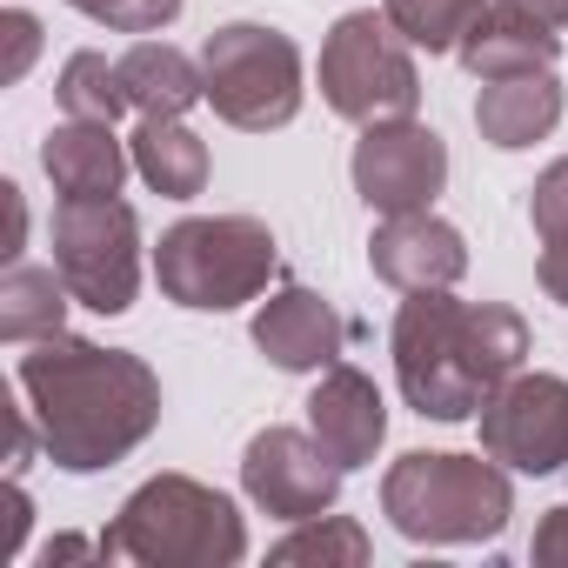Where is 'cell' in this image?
I'll return each mask as SVG.
<instances>
[{
    "instance_id": "1",
    "label": "cell",
    "mask_w": 568,
    "mask_h": 568,
    "mask_svg": "<svg viewBox=\"0 0 568 568\" xmlns=\"http://www.w3.org/2000/svg\"><path fill=\"white\" fill-rule=\"evenodd\" d=\"M14 382L41 422L48 462L68 475L114 468L161 428V375L141 355L81 342L68 328L48 342H28Z\"/></svg>"
},
{
    "instance_id": "2",
    "label": "cell",
    "mask_w": 568,
    "mask_h": 568,
    "mask_svg": "<svg viewBox=\"0 0 568 568\" xmlns=\"http://www.w3.org/2000/svg\"><path fill=\"white\" fill-rule=\"evenodd\" d=\"M388 348H395V382L415 415L468 422L521 368L528 322L501 302H455L448 288H422L402 302Z\"/></svg>"
},
{
    "instance_id": "3",
    "label": "cell",
    "mask_w": 568,
    "mask_h": 568,
    "mask_svg": "<svg viewBox=\"0 0 568 568\" xmlns=\"http://www.w3.org/2000/svg\"><path fill=\"white\" fill-rule=\"evenodd\" d=\"M101 555L141 568H234L247 555V528L221 488L194 475H154L121 501L101 535Z\"/></svg>"
},
{
    "instance_id": "4",
    "label": "cell",
    "mask_w": 568,
    "mask_h": 568,
    "mask_svg": "<svg viewBox=\"0 0 568 568\" xmlns=\"http://www.w3.org/2000/svg\"><path fill=\"white\" fill-rule=\"evenodd\" d=\"M382 515L395 521V535L428 541V548H455V541H495L515 515V488L508 468L481 448V455H402L382 475Z\"/></svg>"
},
{
    "instance_id": "5",
    "label": "cell",
    "mask_w": 568,
    "mask_h": 568,
    "mask_svg": "<svg viewBox=\"0 0 568 568\" xmlns=\"http://www.w3.org/2000/svg\"><path fill=\"white\" fill-rule=\"evenodd\" d=\"M274 274H281V247H274V227L254 214H187L154 247L161 295L194 315H227L267 295Z\"/></svg>"
},
{
    "instance_id": "6",
    "label": "cell",
    "mask_w": 568,
    "mask_h": 568,
    "mask_svg": "<svg viewBox=\"0 0 568 568\" xmlns=\"http://www.w3.org/2000/svg\"><path fill=\"white\" fill-rule=\"evenodd\" d=\"M201 81H207V108L241 134L288 128L302 114V48L261 21L214 28L201 48Z\"/></svg>"
},
{
    "instance_id": "7",
    "label": "cell",
    "mask_w": 568,
    "mask_h": 568,
    "mask_svg": "<svg viewBox=\"0 0 568 568\" xmlns=\"http://www.w3.org/2000/svg\"><path fill=\"white\" fill-rule=\"evenodd\" d=\"M322 101L355 121H408L422 108V74H415V48L402 41V28L375 8H355L328 28L322 41Z\"/></svg>"
},
{
    "instance_id": "8",
    "label": "cell",
    "mask_w": 568,
    "mask_h": 568,
    "mask_svg": "<svg viewBox=\"0 0 568 568\" xmlns=\"http://www.w3.org/2000/svg\"><path fill=\"white\" fill-rule=\"evenodd\" d=\"M54 267L68 295L94 315H128L141 295V221L121 194L54 207Z\"/></svg>"
},
{
    "instance_id": "9",
    "label": "cell",
    "mask_w": 568,
    "mask_h": 568,
    "mask_svg": "<svg viewBox=\"0 0 568 568\" xmlns=\"http://www.w3.org/2000/svg\"><path fill=\"white\" fill-rule=\"evenodd\" d=\"M481 448L515 475L568 468V382L561 375H508L481 402Z\"/></svg>"
},
{
    "instance_id": "10",
    "label": "cell",
    "mask_w": 568,
    "mask_h": 568,
    "mask_svg": "<svg viewBox=\"0 0 568 568\" xmlns=\"http://www.w3.org/2000/svg\"><path fill=\"white\" fill-rule=\"evenodd\" d=\"M342 462L315 442V428H261L241 455V488L274 521H308L328 515L342 495Z\"/></svg>"
},
{
    "instance_id": "11",
    "label": "cell",
    "mask_w": 568,
    "mask_h": 568,
    "mask_svg": "<svg viewBox=\"0 0 568 568\" xmlns=\"http://www.w3.org/2000/svg\"><path fill=\"white\" fill-rule=\"evenodd\" d=\"M348 174L375 214H415V207H435V194L448 181V141L435 128H422L415 114L375 121V128H362Z\"/></svg>"
},
{
    "instance_id": "12",
    "label": "cell",
    "mask_w": 568,
    "mask_h": 568,
    "mask_svg": "<svg viewBox=\"0 0 568 568\" xmlns=\"http://www.w3.org/2000/svg\"><path fill=\"white\" fill-rule=\"evenodd\" d=\"M348 342H355V322L315 288H274L254 315V348L281 375H322L342 362Z\"/></svg>"
},
{
    "instance_id": "13",
    "label": "cell",
    "mask_w": 568,
    "mask_h": 568,
    "mask_svg": "<svg viewBox=\"0 0 568 568\" xmlns=\"http://www.w3.org/2000/svg\"><path fill=\"white\" fill-rule=\"evenodd\" d=\"M368 267L402 295H422V288H455L468 274V241L455 221H442L435 207H415V214H382V227L368 234Z\"/></svg>"
},
{
    "instance_id": "14",
    "label": "cell",
    "mask_w": 568,
    "mask_h": 568,
    "mask_svg": "<svg viewBox=\"0 0 568 568\" xmlns=\"http://www.w3.org/2000/svg\"><path fill=\"white\" fill-rule=\"evenodd\" d=\"M308 428H315V442H322L342 468H368L375 448L388 442V402H382L375 375H362V368H348V362L322 368V382H315V395H308Z\"/></svg>"
},
{
    "instance_id": "15",
    "label": "cell",
    "mask_w": 568,
    "mask_h": 568,
    "mask_svg": "<svg viewBox=\"0 0 568 568\" xmlns=\"http://www.w3.org/2000/svg\"><path fill=\"white\" fill-rule=\"evenodd\" d=\"M41 168L54 181L61 201H88V194H121L128 168H134V148L114 141V121H61L48 128L41 141Z\"/></svg>"
},
{
    "instance_id": "16",
    "label": "cell",
    "mask_w": 568,
    "mask_h": 568,
    "mask_svg": "<svg viewBox=\"0 0 568 568\" xmlns=\"http://www.w3.org/2000/svg\"><path fill=\"white\" fill-rule=\"evenodd\" d=\"M455 54H462V68H468L475 81H508V74H541V68H555L561 34H555L548 21L508 8V0H495V8L468 28V41H462Z\"/></svg>"
},
{
    "instance_id": "17",
    "label": "cell",
    "mask_w": 568,
    "mask_h": 568,
    "mask_svg": "<svg viewBox=\"0 0 568 568\" xmlns=\"http://www.w3.org/2000/svg\"><path fill=\"white\" fill-rule=\"evenodd\" d=\"M555 121H561V81H555V68H541V74H508V81H481V94H475V128H481V141L501 148V154L548 141Z\"/></svg>"
},
{
    "instance_id": "18",
    "label": "cell",
    "mask_w": 568,
    "mask_h": 568,
    "mask_svg": "<svg viewBox=\"0 0 568 568\" xmlns=\"http://www.w3.org/2000/svg\"><path fill=\"white\" fill-rule=\"evenodd\" d=\"M134 174L154 187V194H168V201H194L201 187H207V141L194 134V128H181L174 114H141V128H134Z\"/></svg>"
},
{
    "instance_id": "19",
    "label": "cell",
    "mask_w": 568,
    "mask_h": 568,
    "mask_svg": "<svg viewBox=\"0 0 568 568\" xmlns=\"http://www.w3.org/2000/svg\"><path fill=\"white\" fill-rule=\"evenodd\" d=\"M121 81H128V101L141 114H187L194 101H207V81H201V61H187L174 41H154L141 34L128 54H121Z\"/></svg>"
},
{
    "instance_id": "20",
    "label": "cell",
    "mask_w": 568,
    "mask_h": 568,
    "mask_svg": "<svg viewBox=\"0 0 568 568\" xmlns=\"http://www.w3.org/2000/svg\"><path fill=\"white\" fill-rule=\"evenodd\" d=\"M68 281L61 267H28V261H8V274H0V342H48L68 328Z\"/></svg>"
},
{
    "instance_id": "21",
    "label": "cell",
    "mask_w": 568,
    "mask_h": 568,
    "mask_svg": "<svg viewBox=\"0 0 568 568\" xmlns=\"http://www.w3.org/2000/svg\"><path fill=\"white\" fill-rule=\"evenodd\" d=\"M54 94H61V114H74V121H121V114L134 108V101H128V81H121V61H108V54H94V48L68 54Z\"/></svg>"
},
{
    "instance_id": "22",
    "label": "cell",
    "mask_w": 568,
    "mask_h": 568,
    "mask_svg": "<svg viewBox=\"0 0 568 568\" xmlns=\"http://www.w3.org/2000/svg\"><path fill=\"white\" fill-rule=\"evenodd\" d=\"M382 14L402 28L408 48L422 54H455L468 41V28L488 14V0H382Z\"/></svg>"
},
{
    "instance_id": "23",
    "label": "cell",
    "mask_w": 568,
    "mask_h": 568,
    "mask_svg": "<svg viewBox=\"0 0 568 568\" xmlns=\"http://www.w3.org/2000/svg\"><path fill=\"white\" fill-rule=\"evenodd\" d=\"M274 561H342V568H362L368 561V528L348 521V515H308L295 521L288 535L274 541Z\"/></svg>"
},
{
    "instance_id": "24",
    "label": "cell",
    "mask_w": 568,
    "mask_h": 568,
    "mask_svg": "<svg viewBox=\"0 0 568 568\" xmlns=\"http://www.w3.org/2000/svg\"><path fill=\"white\" fill-rule=\"evenodd\" d=\"M68 8L88 14L94 28H114V34H161L181 14V0H68Z\"/></svg>"
},
{
    "instance_id": "25",
    "label": "cell",
    "mask_w": 568,
    "mask_h": 568,
    "mask_svg": "<svg viewBox=\"0 0 568 568\" xmlns=\"http://www.w3.org/2000/svg\"><path fill=\"white\" fill-rule=\"evenodd\" d=\"M528 221H535L541 241H561L568 234V161L541 168V181L528 187Z\"/></svg>"
},
{
    "instance_id": "26",
    "label": "cell",
    "mask_w": 568,
    "mask_h": 568,
    "mask_svg": "<svg viewBox=\"0 0 568 568\" xmlns=\"http://www.w3.org/2000/svg\"><path fill=\"white\" fill-rule=\"evenodd\" d=\"M0 34H8V81H21L34 48H41V21L28 8H8V14H0Z\"/></svg>"
},
{
    "instance_id": "27",
    "label": "cell",
    "mask_w": 568,
    "mask_h": 568,
    "mask_svg": "<svg viewBox=\"0 0 568 568\" xmlns=\"http://www.w3.org/2000/svg\"><path fill=\"white\" fill-rule=\"evenodd\" d=\"M528 555H535L541 568H568V501H561V508H548V515L535 521V541H528Z\"/></svg>"
},
{
    "instance_id": "28",
    "label": "cell",
    "mask_w": 568,
    "mask_h": 568,
    "mask_svg": "<svg viewBox=\"0 0 568 568\" xmlns=\"http://www.w3.org/2000/svg\"><path fill=\"white\" fill-rule=\"evenodd\" d=\"M535 274H541L548 302H561V308H568V234H561V241H541V261H535Z\"/></svg>"
},
{
    "instance_id": "29",
    "label": "cell",
    "mask_w": 568,
    "mask_h": 568,
    "mask_svg": "<svg viewBox=\"0 0 568 568\" xmlns=\"http://www.w3.org/2000/svg\"><path fill=\"white\" fill-rule=\"evenodd\" d=\"M508 8H521V14H535L548 28H568V0H508Z\"/></svg>"
},
{
    "instance_id": "30",
    "label": "cell",
    "mask_w": 568,
    "mask_h": 568,
    "mask_svg": "<svg viewBox=\"0 0 568 568\" xmlns=\"http://www.w3.org/2000/svg\"><path fill=\"white\" fill-rule=\"evenodd\" d=\"M41 555H48V561H74V555H101V541H81V535H54Z\"/></svg>"
}]
</instances>
